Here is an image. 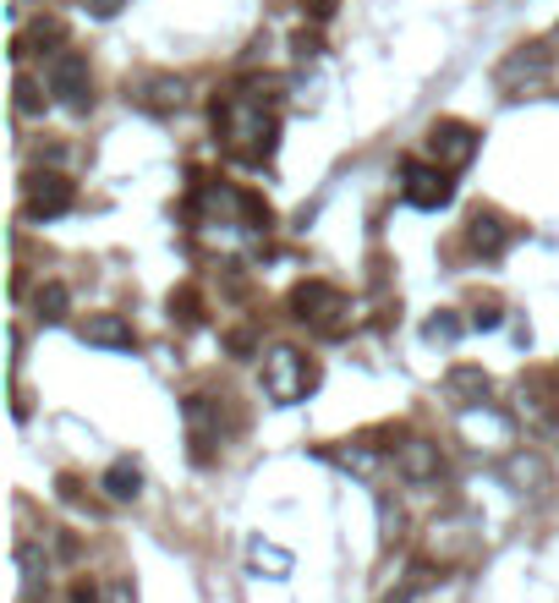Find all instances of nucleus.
<instances>
[{"instance_id":"obj_6","label":"nucleus","mask_w":559,"mask_h":603,"mask_svg":"<svg viewBox=\"0 0 559 603\" xmlns=\"http://www.w3.org/2000/svg\"><path fill=\"white\" fill-rule=\"evenodd\" d=\"M72 182L61 176V171H34L28 176V193H23V214L28 220H56V214H67L72 209Z\"/></svg>"},{"instance_id":"obj_7","label":"nucleus","mask_w":559,"mask_h":603,"mask_svg":"<svg viewBox=\"0 0 559 603\" xmlns=\"http://www.w3.org/2000/svg\"><path fill=\"white\" fill-rule=\"evenodd\" d=\"M428 154H433V165H444V171L471 165V154H477V127H466V121H433V127H428Z\"/></svg>"},{"instance_id":"obj_23","label":"nucleus","mask_w":559,"mask_h":603,"mask_svg":"<svg viewBox=\"0 0 559 603\" xmlns=\"http://www.w3.org/2000/svg\"><path fill=\"white\" fill-rule=\"evenodd\" d=\"M379 521H384V543H395L400 537V510L389 499H379Z\"/></svg>"},{"instance_id":"obj_18","label":"nucleus","mask_w":559,"mask_h":603,"mask_svg":"<svg viewBox=\"0 0 559 603\" xmlns=\"http://www.w3.org/2000/svg\"><path fill=\"white\" fill-rule=\"evenodd\" d=\"M329 461H340V466H346V472H357V477H373V472H379V450H368V444L329 450Z\"/></svg>"},{"instance_id":"obj_16","label":"nucleus","mask_w":559,"mask_h":603,"mask_svg":"<svg viewBox=\"0 0 559 603\" xmlns=\"http://www.w3.org/2000/svg\"><path fill=\"white\" fill-rule=\"evenodd\" d=\"M187 428H193V444H198V455H209V439L220 433V417H214L209 395H187Z\"/></svg>"},{"instance_id":"obj_13","label":"nucleus","mask_w":559,"mask_h":603,"mask_svg":"<svg viewBox=\"0 0 559 603\" xmlns=\"http://www.w3.org/2000/svg\"><path fill=\"white\" fill-rule=\"evenodd\" d=\"M83 340H89V346H105V351H132V346H138V329H132L121 313H94V318L83 324Z\"/></svg>"},{"instance_id":"obj_5","label":"nucleus","mask_w":559,"mask_h":603,"mask_svg":"<svg viewBox=\"0 0 559 603\" xmlns=\"http://www.w3.org/2000/svg\"><path fill=\"white\" fill-rule=\"evenodd\" d=\"M400 193H406V204L411 209H450V198H455V182H450V171L444 165H422V160H406L400 165Z\"/></svg>"},{"instance_id":"obj_19","label":"nucleus","mask_w":559,"mask_h":603,"mask_svg":"<svg viewBox=\"0 0 559 603\" xmlns=\"http://www.w3.org/2000/svg\"><path fill=\"white\" fill-rule=\"evenodd\" d=\"M18 570H23V598H28V592H34V587L45 581V565H39V554H34L28 543L18 548Z\"/></svg>"},{"instance_id":"obj_10","label":"nucleus","mask_w":559,"mask_h":603,"mask_svg":"<svg viewBox=\"0 0 559 603\" xmlns=\"http://www.w3.org/2000/svg\"><path fill=\"white\" fill-rule=\"evenodd\" d=\"M395 472H400L406 483H433V477L444 472V455H439L433 439H406V444L395 450Z\"/></svg>"},{"instance_id":"obj_3","label":"nucleus","mask_w":559,"mask_h":603,"mask_svg":"<svg viewBox=\"0 0 559 603\" xmlns=\"http://www.w3.org/2000/svg\"><path fill=\"white\" fill-rule=\"evenodd\" d=\"M313 384H318V373H313V362H307L296 346H275V351L264 357V395H269L275 406H296Z\"/></svg>"},{"instance_id":"obj_9","label":"nucleus","mask_w":559,"mask_h":603,"mask_svg":"<svg viewBox=\"0 0 559 603\" xmlns=\"http://www.w3.org/2000/svg\"><path fill=\"white\" fill-rule=\"evenodd\" d=\"M444 395H450L461 411H471V406H488V395H493V379H488L482 368H471V362H455V368L444 373Z\"/></svg>"},{"instance_id":"obj_8","label":"nucleus","mask_w":559,"mask_h":603,"mask_svg":"<svg viewBox=\"0 0 559 603\" xmlns=\"http://www.w3.org/2000/svg\"><path fill=\"white\" fill-rule=\"evenodd\" d=\"M548 45H521L515 56H504V67H499V89L504 94H521V89H537L543 78H548Z\"/></svg>"},{"instance_id":"obj_1","label":"nucleus","mask_w":559,"mask_h":603,"mask_svg":"<svg viewBox=\"0 0 559 603\" xmlns=\"http://www.w3.org/2000/svg\"><path fill=\"white\" fill-rule=\"evenodd\" d=\"M214 127H220L225 149L247 165H264L275 154V138H280V116L264 111L258 94H231L225 105H214Z\"/></svg>"},{"instance_id":"obj_11","label":"nucleus","mask_w":559,"mask_h":603,"mask_svg":"<svg viewBox=\"0 0 559 603\" xmlns=\"http://www.w3.org/2000/svg\"><path fill=\"white\" fill-rule=\"evenodd\" d=\"M466 247L482 253V258H499V253L510 247V225H504L493 209H477V214L466 220Z\"/></svg>"},{"instance_id":"obj_26","label":"nucleus","mask_w":559,"mask_h":603,"mask_svg":"<svg viewBox=\"0 0 559 603\" xmlns=\"http://www.w3.org/2000/svg\"><path fill=\"white\" fill-rule=\"evenodd\" d=\"M471 324H477V329H499V308H477Z\"/></svg>"},{"instance_id":"obj_12","label":"nucleus","mask_w":559,"mask_h":603,"mask_svg":"<svg viewBox=\"0 0 559 603\" xmlns=\"http://www.w3.org/2000/svg\"><path fill=\"white\" fill-rule=\"evenodd\" d=\"M182 100H187V83H182V78H171V72H154V78H143V83H138V105H143V111H154V116L182 111Z\"/></svg>"},{"instance_id":"obj_17","label":"nucleus","mask_w":559,"mask_h":603,"mask_svg":"<svg viewBox=\"0 0 559 603\" xmlns=\"http://www.w3.org/2000/svg\"><path fill=\"white\" fill-rule=\"evenodd\" d=\"M34 302H39V318H50V324H56V318H67L72 291H67L61 280H50V286H39V297H34Z\"/></svg>"},{"instance_id":"obj_28","label":"nucleus","mask_w":559,"mask_h":603,"mask_svg":"<svg viewBox=\"0 0 559 603\" xmlns=\"http://www.w3.org/2000/svg\"><path fill=\"white\" fill-rule=\"evenodd\" d=\"M554 444H559V417H554Z\"/></svg>"},{"instance_id":"obj_27","label":"nucleus","mask_w":559,"mask_h":603,"mask_svg":"<svg viewBox=\"0 0 559 603\" xmlns=\"http://www.w3.org/2000/svg\"><path fill=\"white\" fill-rule=\"evenodd\" d=\"M72 603H100V592H94L89 581H78V587H72Z\"/></svg>"},{"instance_id":"obj_22","label":"nucleus","mask_w":559,"mask_h":603,"mask_svg":"<svg viewBox=\"0 0 559 603\" xmlns=\"http://www.w3.org/2000/svg\"><path fill=\"white\" fill-rule=\"evenodd\" d=\"M461 335V324L450 318V313H439V318H428V340H455Z\"/></svg>"},{"instance_id":"obj_21","label":"nucleus","mask_w":559,"mask_h":603,"mask_svg":"<svg viewBox=\"0 0 559 603\" xmlns=\"http://www.w3.org/2000/svg\"><path fill=\"white\" fill-rule=\"evenodd\" d=\"M253 565H269V570H291V554H280V548H264V543H253Z\"/></svg>"},{"instance_id":"obj_25","label":"nucleus","mask_w":559,"mask_h":603,"mask_svg":"<svg viewBox=\"0 0 559 603\" xmlns=\"http://www.w3.org/2000/svg\"><path fill=\"white\" fill-rule=\"evenodd\" d=\"M105 603H138V598H132V581H110Z\"/></svg>"},{"instance_id":"obj_15","label":"nucleus","mask_w":559,"mask_h":603,"mask_svg":"<svg viewBox=\"0 0 559 603\" xmlns=\"http://www.w3.org/2000/svg\"><path fill=\"white\" fill-rule=\"evenodd\" d=\"M100 488H105V499L127 505V499H138V494H143V466H138L132 455H121V461H110V466H105Z\"/></svg>"},{"instance_id":"obj_20","label":"nucleus","mask_w":559,"mask_h":603,"mask_svg":"<svg viewBox=\"0 0 559 603\" xmlns=\"http://www.w3.org/2000/svg\"><path fill=\"white\" fill-rule=\"evenodd\" d=\"M12 94H18V111H23V116H39V111H45V100H39V89H34L28 78H18Z\"/></svg>"},{"instance_id":"obj_24","label":"nucleus","mask_w":559,"mask_h":603,"mask_svg":"<svg viewBox=\"0 0 559 603\" xmlns=\"http://www.w3.org/2000/svg\"><path fill=\"white\" fill-rule=\"evenodd\" d=\"M121 7H132V0H89V12H94V18H116Z\"/></svg>"},{"instance_id":"obj_2","label":"nucleus","mask_w":559,"mask_h":603,"mask_svg":"<svg viewBox=\"0 0 559 603\" xmlns=\"http://www.w3.org/2000/svg\"><path fill=\"white\" fill-rule=\"evenodd\" d=\"M291 313H296L307 329H318V335H346V324H351L346 291H335V286H324V280L296 286V291H291Z\"/></svg>"},{"instance_id":"obj_14","label":"nucleus","mask_w":559,"mask_h":603,"mask_svg":"<svg viewBox=\"0 0 559 603\" xmlns=\"http://www.w3.org/2000/svg\"><path fill=\"white\" fill-rule=\"evenodd\" d=\"M504 477L521 488V494H543L554 477H548V461L537 455V450H515V455H504Z\"/></svg>"},{"instance_id":"obj_4","label":"nucleus","mask_w":559,"mask_h":603,"mask_svg":"<svg viewBox=\"0 0 559 603\" xmlns=\"http://www.w3.org/2000/svg\"><path fill=\"white\" fill-rule=\"evenodd\" d=\"M50 94L72 116L94 111V78H89V61L78 50H56V61H50Z\"/></svg>"}]
</instances>
